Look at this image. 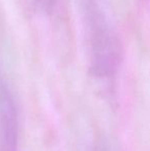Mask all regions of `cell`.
Segmentation results:
<instances>
[{"label":"cell","instance_id":"1","mask_svg":"<svg viewBox=\"0 0 150 151\" xmlns=\"http://www.w3.org/2000/svg\"><path fill=\"white\" fill-rule=\"evenodd\" d=\"M86 33L90 47V73L99 81H110L121 63L119 37L96 1L84 3Z\"/></svg>","mask_w":150,"mask_h":151},{"label":"cell","instance_id":"2","mask_svg":"<svg viewBox=\"0 0 150 151\" xmlns=\"http://www.w3.org/2000/svg\"><path fill=\"white\" fill-rule=\"evenodd\" d=\"M20 127L16 101L0 69V151H19Z\"/></svg>","mask_w":150,"mask_h":151},{"label":"cell","instance_id":"4","mask_svg":"<svg viewBox=\"0 0 150 151\" xmlns=\"http://www.w3.org/2000/svg\"><path fill=\"white\" fill-rule=\"evenodd\" d=\"M94 151H113V149L106 141H99Z\"/></svg>","mask_w":150,"mask_h":151},{"label":"cell","instance_id":"3","mask_svg":"<svg viewBox=\"0 0 150 151\" xmlns=\"http://www.w3.org/2000/svg\"><path fill=\"white\" fill-rule=\"evenodd\" d=\"M56 0H32V2L37 6L39 9L43 12H50L52 8L54 7V4Z\"/></svg>","mask_w":150,"mask_h":151}]
</instances>
